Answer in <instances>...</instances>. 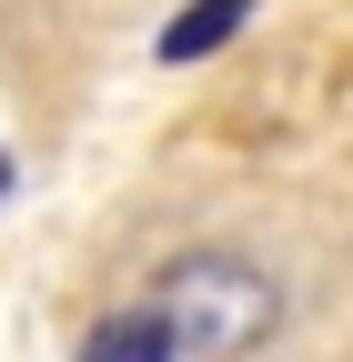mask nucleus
<instances>
[{"mask_svg":"<svg viewBox=\"0 0 353 362\" xmlns=\"http://www.w3.org/2000/svg\"><path fill=\"white\" fill-rule=\"evenodd\" d=\"M0 181H11V161H0Z\"/></svg>","mask_w":353,"mask_h":362,"instance_id":"20e7f679","label":"nucleus"},{"mask_svg":"<svg viewBox=\"0 0 353 362\" xmlns=\"http://www.w3.org/2000/svg\"><path fill=\"white\" fill-rule=\"evenodd\" d=\"M242 11H252V0H202V11H182V21H172V40H162V51H172V61H202V51H212V40H223Z\"/></svg>","mask_w":353,"mask_h":362,"instance_id":"7ed1b4c3","label":"nucleus"},{"mask_svg":"<svg viewBox=\"0 0 353 362\" xmlns=\"http://www.w3.org/2000/svg\"><path fill=\"white\" fill-rule=\"evenodd\" d=\"M81 362H182V352L162 342V322H152V312H111V322H91Z\"/></svg>","mask_w":353,"mask_h":362,"instance_id":"f03ea898","label":"nucleus"},{"mask_svg":"<svg viewBox=\"0 0 353 362\" xmlns=\"http://www.w3.org/2000/svg\"><path fill=\"white\" fill-rule=\"evenodd\" d=\"M142 312L162 322V342L182 362H242L283 332V282L242 252H182V262H162Z\"/></svg>","mask_w":353,"mask_h":362,"instance_id":"f257e3e1","label":"nucleus"}]
</instances>
